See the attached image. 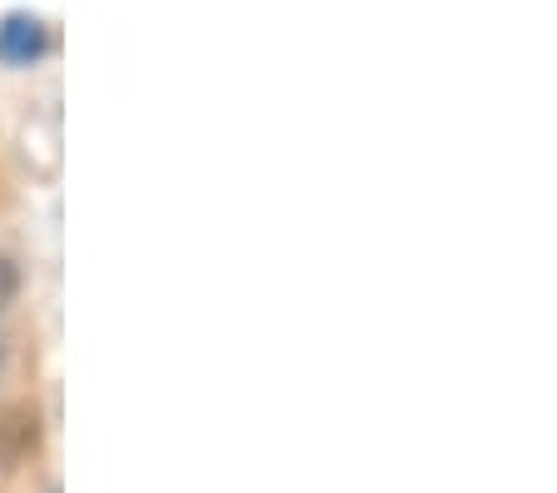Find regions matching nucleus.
Listing matches in <instances>:
<instances>
[{"label":"nucleus","mask_w":557,"mask_h":493,"mask_svg":"<svg viewBox=\"0 0 557 493\" xmlns=\"http://www.w3.org/2000/svg\"><path fill=\"white\" fill-rule=\"evenodd\" d=\"M15 294H21V264L11 255H0V315L15 305Z\"/></svg>","instance_id":"2"},{"label":"nucleus","mask_w":557,"mask_h":493,"mask_svg":"<svg viewBox=\"0 0 557 493\" xmlns=\"http://www.w3.org/2000/svg\"><path fill=\"white\" fill-rule=\"evenodd\" d=\"M50 50V30L40 15L11 11L0 21V65H35Z\"/></svg>","instance_id":"1"}]
</instances>
